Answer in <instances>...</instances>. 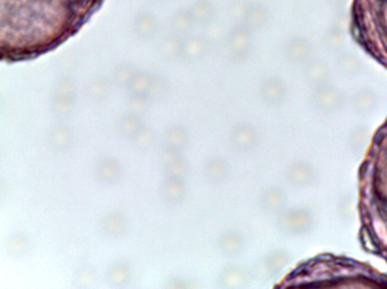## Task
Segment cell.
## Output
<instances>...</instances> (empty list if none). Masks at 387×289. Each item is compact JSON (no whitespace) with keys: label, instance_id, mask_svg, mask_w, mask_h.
Returning <instances> with one entry per match:
<instances>
[{"label":"cell","instance_id":"1","mask_svg":"<svg viewBox=\"0 0 387 289\" xmlns=\"http://www.w3.org/2000/svg\"><path fill=\"white\" fill-rule=\"evenodd\" d=\"M102 0H2V14L9 21L18 18H54L68 23H80L100 6Z\"/></svg>","mask_w":387,"mask_h":289},{"label":"cell","instance_id":"2","mask_svg":"<svg viewBox=\"0 0 387 289\" xmlns=\"http://www.w3.org/2000/svg\"><path fill=\"white\" fill-rule=\"evenodd\" d=\"M227 52L230 59L235 63L246 61L254 45V31L246 24H235L226 36Z\"/></svg>","mask_w":387,"mask_h":289},{"label":"cell","instance_id":"3","mask_svg":"<svg viewBox=\"0 0 387 289\" xmlns=\"http://www.w3.org/2000/svg\"><path fill=\"white\" fill-rule=\"evenodd\" d=\"M258 94L260 100L266 105L272 107H280L287 100L288 85L280 76H268L259 85Z\"/></svg>","mask_w":387,"mask_h":289},{"label":"cell","instance_id":"4","mask_svg":"<svg viewBox=\"0 0 387 289\" xmlns=\"http://www.w3.org/2000/svg\"><path fill=\"white\" fill-rule=\"evenodd\" d=\"M212 45L211 40L207 36L196 35L184 38L181 59L188 63L201 61L209 54Z\"/></svg>","mask_w":387,"mask_h":289},{"label":"cell","instance_id":"5","mask_svg":"<svg viewBox=\"0 0 387 289\" xmlns=\"http://www.w3.org/2000/svg\"><path fill=\"white\" fill-rule=\"evenodd\" d=\"M188 9L196 25L205 28L216 20L217 8L212 0H195Z\"/></svg>","mask_w":387,"mask_h":289},{"label":"cell","instance_id":"6","mask_svg":"<svg viewBox=\"0 0 387 289\" xmlns=\"http://www.w3.org/2000/svg\"><path fill=\"white\" fill-rule=\"evenodd\" d=\"M271 18V12L264 3H252L246 19V25L252 31L264 28Z\"/></svg>","mask_w":387,"mask_h":289},{"label":"cell","instance_id":"7","mask_svg":"<svg viewBox=\"0 0 387 289\" xmlns=\"http://www.w3.org/2000/svg\"><path fill=\"white\" fill-rule=\"evenodd\" d=\"M284 58L293 63H298L305 60L308 54V45L301 37L290 38L283 47Z\"/></svg>","mask_w":387,"mask_h":289},{"label":"cell","instance_id":"8","mask_svg":"<svg viewBox=\"0 0 387 289\" xmlns=\"http://www.w3.org/2000/svg\"><path fill=\"white\" fill-rule=\"evenodd\" d=\"M97 171L99 180L109 184L119 180L121 175V166L114 160H106L99 163Z\"/></svg>","mask_w":387,"mask_h":289},{"label":"cell","instance_id":"9","mask_svg":"<svg viewBox=\"0 0 387 289\" xmlns=\"http://www.w3.org/2000/svg\"><path fill=\"white\" fill-rule=\"evenodd\" d=\"M126 228L124 217L121 214L109 215L101 224L103 234L108 237H117L122 235Z\"/></svg>","mask_w":387,"mask_h":289},{"label":"cell","instance_id":"10","mask_svg":"<svg viewBox=\"0 0 387 289\" xmlns=\"http://www.w3.org/2000/svg\"><path fill=\"white\" fill-rule=\"evenodd\" d=\"M172 26L180 36L191 33L196 23L188 8L176 13L172 19Z\"/></svg>","mask_w":387,"mask_h":289},{"label":"cell","instance_id":"11","mask_svg":"<svg viewBox=\"0 0 387 289\" xmlns=\"http://www.w3.org/2000/svg\"><path fill=\"white\" fill-rule=\"evenodd\" d=\"M252 3L251 0H232L228 13L235 24L246 23Z\"/></svg>","mask_w":387,"mask_h":289},{"label":"cell","instance_id":"12","mask_svg":"<svg viewBox=\"0 0 387 289\" xmlns=\"http://www.w3.org/2000/svg\"><path fill=\"white\" fill-rule=\"evenodd\" d=\"M233 140L236 144L241 147H249L254 144L257 135L254 129L246 125L235 127L232 133Z\"/></svg>","mask_w":387,"mask_h":289},{"label":"cell","instance_id":"13","mask_svg":"<svg viewBox=\"0 0 387 289\" xmlns=\"http://www.w3.org/2000/svg\"><path fill=\"white\" fill-rule=\"evenodd\" d=\"M7 250L12 256H20L25 254L29 246L28 237L22 233H17L8 239Z\"/></svg>","mask_w":387,"mask_h":289},{"label":"cell","instance_id":"14","mask_svg":"<svg viewBox=\"0 0 387 289\" xmlns=\"http://www.w3.org/2000/svg\"><path fill=\"white\" fill-rule=\"evenodd\" d=\"M130 277V269L126 264L115 265L110 269L108 274V279L110 284L120 286L128 282Z\"/></svg>","mask_w":387,"mask_h":289},{"label":"cell","instance_id":"15","mask_svg":"<svg viewBox=\"0 0 387 289\" xmlns=\"http://www.w3.org/2000/svg\"><path fill=\"white\" fill-rule=\"evenodd\" d=\"M96 279V272L90 268L79 270L75 275V282L79 286L86 287L91 285Z\"/></svg>","mask_w":387,"mask_h":289},{"label":"cell","instance_id":"16","mask_svg":"<svg viewBox=\"0 0 387 289\" xmlns=\"http://www.w3.org/2000/svg\"><path fill=\"white\" fill-rule=\"evenodd\" d=\"M186 131L183 128L177 127L173 130L170 136V140L173 146H179L185 142Z\"/></svg>","mask_w":387,"mask_h":289}]
</instances>
